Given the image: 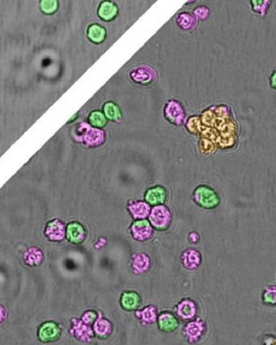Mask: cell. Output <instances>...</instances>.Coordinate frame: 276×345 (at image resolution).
Here are the masks:
<instances>
[{
	"label": "cell",
	"mask_w": 276,
	"mask_h": 345,
	"mask_svg": "<svg viewBox=\"0 0 276 345\" xmlns=\"http://www.w3.org/2000/svg\"><path fill=\"white\" fill-rule=\"evenodd\" d=\"M194 203L204 209H214L220 204V198L213 188L207 185H199L193 192Z\"/></svg>",
	"instance_id": "obj_1"
},
{
	"label": "cell",
	"mask_w": 276,
	"mask_h": 345,
	"mask_svg": "<svg viewBox=\"0 0 276 345\" xmlns=\"http://www.w3.org/2000/svg\"><path fill=\"white\" fill-rule=\"evenodd\" d=\"M172 220L171 213L166 207L158 206L155 207L149 215V223L154 230L158 231H165L170 227Z\"/></svg>",
	"instance_id": "obj_2"
},
{
	"label": "cell",
	"mask_w": 276,
	"mask_h": 345,
	"mask_svg": "<svg viewBox=\"0 0 276 345\" xmlns=\"http://www.w3.org/2000/svg\"><path fill=\"white\" fill-rule=\"evenodd\" d=\"M175 310L179 320L184 322H189L196 317L198 307L192 299H184L177 304Z\"/></svg>",
	"instance_id": "obj_3"
},
{
	"label": "cell",
	"mask_w": 276,
	"mask_h": 345,
	"mask_svg": "<svg viewBox=\"0 0 276 345\" xmlns=\"http://www.w3.org/2000/svg\"><path fill=\"white\" fill-rule=\"evenodd\" d=\"M130 231L131 236L137 241L148 240L154 234V229L146 219H138L132 223Z\"/></svg>",
	"instance_id": "obj_4"
},
{
	"label": "cell",
	"mask_w": 276,
	"mask_h": 345,
	"mask_svg": "<svg viewBox=\"0 0 276 345\" xmlns=\"http://www.w3.org/2000/svg\"><path fill=\"white\" fill-rule=\"evenodd\" d=\"M144 198L148 206H162L166 203V200L168 198V192L165 187L161 185H156L146 190Z\"/></svg>",
	"instance_id": "obj_5"
},
{
	"label": "cell",
	"mask_w": 276,
	"mask_h": 345,
	"mask_svg": "<svg viewBox=\"0 0 276 345\" xmlns=\"http://www.w3.org/2000/svg\"><path fill=\"white\" fill-rule=\"evenodd\" d=\"M180 320L176 315L170 311H162L157 317V322L159 329L163 332L171 333L179 328Z\"/></svg>",
	"instance_id": "obj_6"
},
{
	"label": "cell",
	"mask_w": 276,
	"mask_h": 345,
	"mask_svg": "<svg viewBox=\"0 0 276 345\" xmlns=\"http://www.w3.org/2000/svg\"><path fill=\"white\" fill-rule=\"evenodd\" d=\"M205 330L206 324L202 319H197L195 321L192 320L186 325L184 330V334L191 344H193L203 336Z\"/></svg>",
	"instance_id": "obj_7"
},
{
	"label": "cell",
	"mask_w": 276,
	"mask_h": 345,
	"mask_svg": "<svg viewBox=\"0 0 276 345\" xmlns=\"http://www.w3.org/2000/svg\"><path fill=\"white\" fill-rule=\"evenodd\" d=\"M141 302H142V299L140 295L137 292L132 291V290L123 292L120 298L121 307L123 310L128 312L138 310L141 306Z\"/></svg>",
	"instance_id": "obj_8"
},
{
	"label": "cell",
	"mask_w": 276,
	"mask_h": 345,
	"mask_svg": "<svg viewBox=\"0 0 276 345\" xmlns=\"http://www.w3.org/2000/svg\"><path fill=\"white\" fill-rule=\"evenodd\" d=\"M67 237L71 243L80 244L86 238L84 227L79 223H70L67 229Z\"/></svg>",
	"instance_id": "obj_9"
},
{
	"label": "cell",
	"mask_w": 276,
	"mask_h": 345,
	"mask_svg": "<svg viewBox=\"0 0 276 345\" xmlns=\"http://www.w3.org/2000/svg\"><path fill=\"white\" fill-rule=\"evenodd\" d=\"M119 13V8L115 2L103 1L98 8V16L104 22L114 21Z\"/></svg>",
	"instance_id": "obj_10"
},
{
	"label": "cell",
	"mask_w": 276,
	"mask_h": 345,
	"mask_svg": "<svg viewBox=\"0 0 276 345\" xmlns=\"http://www.w3.org/2000/svg\"><path fill=\"white\" fill-rule=\"evenodd\" d=\"M60 335V329L54 322H47L39 330V338L42 342L54 341Z\"/></svg>",
	"instance_id": "obj_11"
},
{
	"label": "cell",
	"mask_w": 276,
	"mask_h": 345,
	"mask_svg": "<svg viewBox=\"0 0 276 345\" xmlns=\"http://www.w3.org/2000/svg\"><path fill=\"white\" fill-rule=\"evenodd\" d=\"M182 263L188 270H196L201 264V253L195 250H187L182 255Z\"/></svg>",
	"instance_id": "obj_12"
},
{
	"label": "cell",
	"mask_w": 276,
	"mask_h": 345,
	"mask_svg": "<svg viewBox=\"0 0 276 345\" xmlns=\"http://www.w3.org/2000/svg\"><path fill=\"white\" fill-rule=\"evenodd\" d=\"M132 267L136 273H145L150 267V259L146 253H136L133 257Z\"/></svg>",
	"instance_id": "obj_13"
},
{
	"label": "cell",
	"mask_w": 276,
	"mask_h": 345,
	"mask_svg": "<svg viewBox=\"0 0 276 345\" xmlns=\"http://www.w3.org/2000/svg\"><path fill=\"white\" fill-rule=\"evenodd\" d=\"M88 38L94 44H101L106 38V30L100 24H92L88 28Z\"/></svg>",
	"instance_id": "obj_14"
},
{
	"label": "cell",
	"mask_w": 276,
	"mask_h": 345,
	"mask_svg": "<svg viewBox=\"0 0 276 345\" xmlns=\"http://www.w3.org/2000/svg\"><path fill=\"white\" fill-rule=\"evenodd\" d=\"M138 320L144 324H152L157 321L158 317V309L152 305L147 306L142 310L137 312Z\"/></svg>",
	"instance_id": "obj_15"
},
{
	"label": "cell",
	"mask_w": 276,
	"mask_h": 345,
	"mask_svg": "<svg viewBox=\"0 0 276 345\" xmlns=\"http://www.w3.org/2000/svg\"><path fill=\"white\" fill-rule=\"evenodd\" d=\"M103 115L106 119L114 122H118L122 118V112L120 107L114 101H107L103 105Z\"/></svg>",
	"instance_id": "obj_16"
},
{
	"label": "cell",
	"mask_w": 276,
	"mask_h": 345,
	"mask_svg": "<svg viewBox=\"0 0 276 345\" xmlns=\"http://www.w3.org/2000/svg\"><path fill=\"white\" fill-rule=\"evenodd\" d=\"M89 122L96 128H103L107 124V119L103 113L100 111H94L89 116Z\"/></svg>",
	"instance_id": "obj_17"
},
{
	"label": "cell",
	"mask_w": 276,
	"mask_h": 345,
	"mask_svg": "<svg viewBox=\"0 0 276 345\" xmlns=\"http://www.w3.org/2000/svg\"><path fill=\"white\" fill-rule=\"evenodd\" d=\"M262 303L270 307H275L276 304V285L266 286L262 293Z\"/></svg>",
	"instance_id": "obj_18"
},
{
	"label": "cell",
	"mask_w": 276,
	"mask_h": 345,
	"mask_svg": "<svg viewBox=\"0 0 276 345\" xmlns=\"http://www.w3.org/2000/svg\"><path fill=\"white\" fill-rule=\"evenodd\" d=\"M41 8L43 11L47 14H52L57 8V2L54 0L50 1H42L41 2Z\"/></svg>",
	"instance_id": "obj_19"
},
{
	"label": "cell",
	"mask_w": 276,
	"mask_h": 345,
	"mask_svg": "<svg viewBox=\"0 0 276 345\" xmlns=\"http://www.w3.org/2000/svg\"><path fill=\"white\" fill-rule=\"evenodd\" d=\"M276 73L274 72V74L271 76V78H270V83H271V87L276 89Z\"/></svg>",
	"instance_id": "obj_20"
}]
</instances>
